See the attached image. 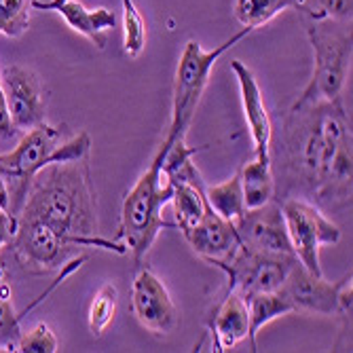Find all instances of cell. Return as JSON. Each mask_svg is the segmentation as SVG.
<instances>
[{"label": "cell", "instance_id": "6da1fadb", "mask_svg": "<svg viewBox=\"0 0 353 353\" xmlns=\"http://www.w3.org/2000/svg\"><path fill=\"white\" fill-rule=\"evenodd\" d=\"M279 174L285 190L317 203L351 199V123L343 102L292 106L279 140Z\"/></svg>", "mask_w": 353, "mask_h": 353}, {"label": "cell", "instance_id": "7a4b0ae2", "mask_svg": "<svg viewBox=\"0 0 353 353\" xmlns=\"http://www.w3.org/2000/svg\"><path fill=\"white\" fill-rule=\"evenodd\" d=\"M17 218L39 220L79 248L127 254L123 243L98 235V195L91 182L89 159L43 168L32 178Z\"/></svg>", "mask_w": 353, "mask_h": 353}, {"label": "cell", "instance_id": "3957f363", "mask_svg": "<svg viewBox=\"0 0 353 353\" xmlns=\"http://www.w3.org/2000/svg\"><path fill=\"white\" fill-rule=\"evenodd\" d=\"M91 138L79 132L72 138H63V130L43 121L41 125L23 132L15 148L0 152V174L5 176L11 195V214H19L28 188L43 168L53 163H70L89 159Z\"/></svg>", "mask_w": 353, "mask_h": 353}, {"label": "cell", "instance_id": "277c9868", "mask_svg": "<svg viewBox=\"0 0 353 353\" xmlns=\"http://www.w3.org/2000/svg\"><path fill=\"white\" fill-rule=\"evenodd\" d=\"M303 19L313 49V74L294 106L336 102L351 70V21Z\"/></svg>", "mask_w": 353, "mask_h": 353}, {"label": "cell", "instance_id": "5b68a950", "mask_svg": "<svg viewBox=\"0 0 353 353\" xmlns=\"http://www.w3.org/2000/svg\"><path fill=\"white\" fill-rule=\"evenodd\" d=\"M172 182L163 178L161 168L152 161L123 199L119 237L127 254H132L136 267H142L157 235L165 227H172L163 220V208L172 201Z\"/></svg>", "mask_w": 353, "mask_h": 353}, {"label": "cell", "instance_id": "8992f818", "mask_svg": "<svg viewBox=\"0 0 353 353\" xmlns=\"http://www.w3.org/2000/svg\"><path fill=\"white\" fill-rule=\"evenodd\" d=\"M250 32H252L250 28H241L237 34H233L229 41H224L212 51H205L197 41H188L184 45L178 68H176V79H174L172 119H170V127L163 138V144L159 148H168L176 140H186L188 127L192 123V117L197 112V106L205 91L212 68L224 53L233 49L241 39H245Z\"/></svg>", "mask_w": 353, "mask_h": 353}, {"label": "cell", "instance_id": "52a82bcc", "mask_svg": "<svg viewBox=\"0 0 353 353\" xmlns=\"http://www.w3.org/2000/svg\"><path fill=\"white\" fill-rule=\"evenodd\" d=\"M285 229L290 235L296 261L311 273L324 275L319 265V250L341 241V229L328 220L315 203L303 197H285L281 203Z\"/></svg>", "mask_w": 353, "mask_h": 353}, {"label": "cell", "instance_id": "ba28073f", "mask_svg": "<svg viewBox=\"0 0 353 353\" xmlns=\"http://www.w3.org/2000/svg\"><path fill=\"white\" fill-rule=\"evenodd\" d=\"M294 261L296 256L263 254L239 243L229 261H218L212 265L227 273L229 290H235L241 296H250L256 292L279 290Z\"/></svg>", "mask_w": 353, "mask_h": 353}, {"label": "cell", "instance_id": "9c48e42d", "mask_svg": "<svg viewBox=\"0 0 353 353\" xmlns=\"http://www.w3.org/2000/svg\"><path fill=\"white\" fill-rule=\"evenodd\" d=\"M11 248H15L17 261L26 271L43 275L61 269L79 245L57 235L39 220L19 218Z\"/></svg>", "mask_w": 353, "mask_h": 353}, {"label": "cell", "instance_id": "30bf717a", "mask_svg": "<svg viewBox=\"0 0 353 353\" xmlns=\"http://www.w3.org/2000/svg\"><path fill=\"white\" fill-rule=\"evenodd\" d=\"M0 87L19 132H28L45 121L49 95L39 74L23 66H5L0 72Z\"/></svg>", "mask_w": 353, "mask_h": 353}, {"label": "cell", "instance_id": "8fae6325", "mask_svg": "<svg viewBox=\"0 0 353 353\" xmlns=\"http://www.w3.org/2000/svg\"><path fill=\"white\" fill-rule=\"evenodd\" d=\"M351 279L347 273L341 281H328L324 275L307 271L299 261L292 263L279 292L290 301L294 311L317 313V315H339V301L343 285Z\"/></svg>", "mask_w": 353, "mask_h": 353}, {"label": "cell", "instance_id": "7c38bea8", "mask_svg": "<svg viewBox=\"0 0 353 353\" xmlns=\"http://www.w3.org/2000/svg\"><path fill=\"white\" fill-rule=\"evenodd\" d=\"M132 311L138 322L154 334H172L180 326V313L165 283L142 267L132 283Z\"/></svg>", "mask_w": 353, "mask_h": 353}, {"label": "cell", "instance_id": "4fadbf2b", "mask_svg": "<svg viewBox=\"0 0 353 353\" xmlns=\"http://www.w3.org/2000/svg\"><path fill=\"white\" fill-rule=\"evenodd\" d=\"M233 224L241 245L273 256H294L279 203L271 201L263 208L245 210V214Z\"/></svg>", "mask_w": 353, "mask_h": 353}, {"label": "cell", "instance_id": "5bb4252c", "mask_svg": "<svg viewBox=\"0 0 353 353\" xmlns=\"http://www.w3.org/2000/svg\"><path fill=\"white\" fill-rule=\"evenodd\" d=\"M231 70L235 72L237 85H239V98L243 117L248 123V130L254 142L256 157L271 159V146H273V123L265 104L263 89L256 81L254 72L245 66L241 59H231Z\"/></svg>", "mask_w": 353, "mask_h": 353}, {"label": "cell", "instance_id": "9a60e30c", "mask_svg": "<svg viewBox=\"0 0 353 353\" xmlns=\"http://www.w3.org/2000/svg\"><path fill=\"white\" fill-rule=\"evenodd\" d=\"M182 235L188 245L195 250V254L210 265L218 261H229L241 243L235 224L220 218L210 205L195 227H190Z\"/></svg>", "mask_w": 353, "mask_h": 353}, {"label": "cell", "instance_id": "2e32d148", "mask_svg": "<svg viewBox=\"0 0 353 353\" xmlns=\"http://www.w3.org/2000/svg\"><path fill=\"white\" fill-rule=\"evenodd\" d=\"M30 7L61 15L74 32L87 37L98 49L106 47L104 32L117 26V15L110 9H87L79 0H30Z\"/></svg>", "mask_w": 353, "mask_h": 353}, {"label": "cell", "instance_id": "e0dca14e", "mask_svg": "<svg viewBox=\"0 0 353 353\" xmlns=\"http://www.w3.org/2000/svg\"><path fill=\"white\" fill-rule=\"evenodd\" d=\"M212 334H214V349L227 351L239 345L250 334V313L248 301L235 290L222 299L218 309L214 311L212 319Z\"/></svg>", "mask_w": 353, "mask_h": 353}, {"label": "cell", "instance_id": "ac0fdd59", "mask_svg": "<svg viewBox=\"0 0 353 353\" xmlns=\"http://www.w3.org/2000/svg\"><path fill=\"white\" fill-rule=\"evenodd\" d=\"M239 178H241L245 210H256L275 201L277 182H275L271 159L256 157L254 161L245 163L239 170Z\"/></svg>", "mask_w": 353, "mask_h": 353}, {"label": "cell", "instance_id": "d6986e66", "mask_svg": "<svg viewBox=\"0 0 353 353\" xmlns=\"http://www.w3.org/2000/svg\"><path fill=\"white\" fill-rule=\"evenodd\" d=\"M248 301V313H250V347L252 351H256V334H259L267 324H271L273 319L294 313V307L290 305L279 290L273 292H256L245 296Z\"/></svg>", "mask_w": 353, "mask_h": 353}, {"label": "cell", "instance_id": "ffe728a7", "mask_svg": "<svg viewBox=\"0 0 353 353\" xmlns=\"http://www.w3.org/2000/svg\"><path fill=\"white\" fill-rule=\"evenodd\" d=\"M172 186H174V192H172L170 203L174 205L176 227L184 233L190 227H195L208 210L205 188H197V186L184 184V182H176Z\"/></svg>", "mask_w": 353, "mask_h": 353}, {"label": "cell", "instance_id": "44dd1931", "mask_svg": "<svg viewBox=\"0 0 353 353\" xmlns=\"http://www.w3.org/2000/svg\"><path fill=\"white\" fill-rule=\"evenodd\" d=\"M205 201L208 205L224 220L235 222L245 214V203H243V190H241V178L239 172L224 180L222 184L205 186Z\"/></svg>", "mask_w": 353, "mask_h": 353}, {"label": "cell", "instance_id": "7402d4cb", "mask_svg": "<svg viewBox=\"0 0 353 353\" xmlns=\"http://www.w3.org/2000/svg\"><path fill=\"white\" fill-rule=\"evenodd\" d=\"M285 9H296V0H235L233 15L250 30L263 28Z\"/></svg>", "mask_w": 353, "mask_h": 353}, {"label": "cell", "instance_id": "603a6c76", "mask_svg": "<svg viewBox=\"0 0 353 353\" xmlns=\"http://www.w3.org/2000/svg\"><path fill=\"white\" fill-rule=\"evenodd\" d=\"M119 307V290L112 283H104L93 296L89 307V330L93 336H102L106 328L114 322Z\"/></svg>", "mask_w": 353, "mask_h": 353}, {"label": "cell", "instance_id": "cb8c5ba5", "mask_svg": "<svg viewBox=\"0 0 353 353\" xmlns=\"http://www.w3.org/2000/svg\"><path fill=\"white\" fill-rule=\"evenodd\" d=\"M123 5V49L130 57H138L146 47V21L134 0H121Z\"/></svg>", "mask_w": 353, "mask_h": 353}, {"label": "cell", "instance_id": "d4e9b609", "mask_svg": "<svg viewBox=\"0 0 353 353\" xmlns=\"http://www.w3.org/2000/svg\"><path fill=\"white\" fill-rule=\"evenodd\" d=\"M353 0H296V11L311 19H339L351 21Z\"/></svg>", "mask_w": 353, "mask_h": 353}, {"label": "cell", "instance_id": "484cf974", "mask_svg": "<svg viewBox=\"0 0 353 353\" xmlns=\"http://www.w3.org/2000/svg\"><path fill=\"white\" fill-rule=\"evenodd\" d=\"M28 0H0V34L17 39L30 26Z\"/></svg>", "mask_w": 353, "mask_h": 353}, {"label": "cell", "instance_id": "4316f807", "mask_svg": "<svg viewBox=\"0 0 353 353\" xmlns=\"http://www.w3.org/2000/svg\"><path fill=\"white\" fill-rule=\"evenodd\" d=\"M17 351H23V353H55V351H59V345H57L53 330L47 324H37L26 334H19Z\"/></svg>", "mask_w": 353, "mask_h": 353}, {"label": "cell", "instance_id": "83f0119b", "mask_svg": "<svg viewBox=\"0 0 353 353\" xmlns=\"http://www.w3.org/2000/svg\"><path fill=\"white\" fill-rule=\"evenodd\" d=\"M17 134H19V130H17L13 119H11V112H9V106H7V100H5V93H3V87H0V144L11 142Z\"/></svg>", "mask_w": 353, "mask_h": 353}, {"label": "cell", "instance_id": "f1b7e54d", "mask_svg": "<svg viewBox=\"0 0 353 353\" xmlns=\"http://www.w3.org/2000/svg\"><path fill=\"white\" fill-rule=\"evenodd\" d=\"M19 218L11 214L9 210H0V250L5 245H11L15 233H17Z\"/></svg>", "mask_w": 353, "mask_h": 353}, {"label": "cell", "instance_id": "f546056e", "mask_svg": "<svg viewBox=\"0 0 353 353\" xmlns=\"http://www.w3.org/2000/svg\"><path fill=\"white\" fill-rule=\"evenodd\" d=\"M0 210H9L11 212V195H9V184L5 176L0 174Z\"/></svg>", "mask_w": 353, "mask_h": 353}]
</instances>
